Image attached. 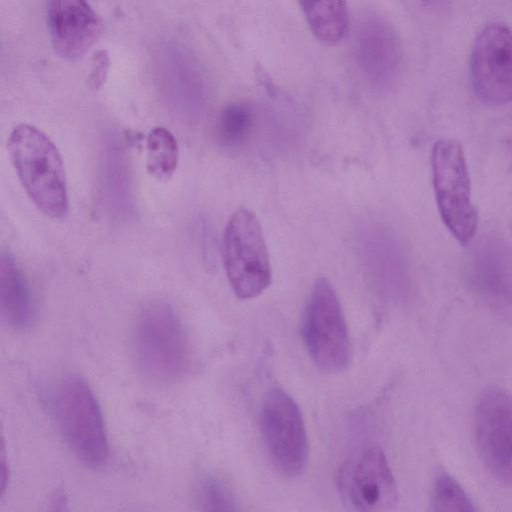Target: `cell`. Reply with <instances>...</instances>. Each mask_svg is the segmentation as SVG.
Segmentation results:
<instances>
[{
  "label": "cell",
  "mask_w": 512,
  "mask_h": 512,
  "mask_svg": "<svg viewBox=\"0 0 512 512\" xmlns=\"http://www.w3.org/2000/svg\"><path fill=\"white\" fill-rule=\"evenodd\" d=\"M7 149L21 185L36 208L50 218L69 209L67 179L61 155L51 139L35 126L19 124Z\"/></svg>",
  "instance_id": "1"
},
{
  "label": "cell",
  "mask_w": 512,
  "mask_h": 512,
  "mask_svg": "<svg viewBox=\"0 0 512 512\" xmlns=\"http://www.w3.org/2000/svg\"><path fill=\"white\" fill-rule=\"evenodd\" d=\"M51 409L73 454L90 467L105 463L108 443L104 422L87 382L77 375L62 378L52 390Z\"/></svg>",
  "instance_id": "2"
},
{
  "label": "cell",
  "mask_w": 512,
  "mask_h": 512,
  "mask_svg": "<svg viewBox=\"0 0 512 512\" xmlns=\"http://www.w3.org/2000/svg\"><path fill=\"white\" fill-rule=\"evenodd\" d=\"M135 350L144 374L168 383L182 378L191 361L184 327L167 304L153 302L140 312L135 329Z\"/></svg>",
  "instance_id": "3"
},
{
  "label": "cell",
  "mask_w": 512,
  "mask_h": 512,
  "mask_svg": "<svg viewBox=\"0 0 512 512\" xmlns=\"http://www.w3.org/2000/svg\"><path fill=\"white\" fill-rule=\"evenodd\" d=\"M222 258L235 295L243 300L261 295L271 284L268 248L260 221L246 208L236 209L223 232Z\"/></svg>",
  "instance_id": "4"
},
{
  "label": "cell",
  "mask_w": 512,
  "mask_h": 512,
  "mask_svg": "<svg viewBox=\"0 0 512 512\" xmlns=\"http://www.w3.org/2000/svg\"><path fill=\"white\" fill-rule=\"evenodd\" d=\"M432 182L440 217L462 245L473 240L478 225L471 198V181L461 144L450 138L437 140L432 149Z\"/></svg>",
  "instance_id": "5"
},
{
  "label": "cell",
  "mask_w": 512,
  "mask_h": 512,
  "mask_svg": "<svg viewBox=\"0 0 512 512\" xmlns=\"http://www.w3.org/2000/svg\"><path fill=\"white\" fill-rule=\"evenodd\" d=\"M303 339L315 365L328 373L344 370L351 359V342L338 295L326 278L310 292L303 320Z\"/></svg>",
  "instance_id": "6"
},
{
  "label": "cell",
  "mask_w": 512,
  "mask_h": 512,
  "mask_svg": "<svg viewBox=\"0 0 512 512\" xmlns=\"http://www.w3.org/2000/svg\"><path fill=\"white\" fill-rule=\"evenodd\" d=\"M260 426L275 467L288 477L300 475L307 464V433L295 400L280 388L270 389L262 402Z\"/></svg>",
  "instance_id": "7"
},
{
  "label": "cell",
  "mask_w": 512,
  "mask_h": 512,
  "mask_svg": "<svg viewBox=\"0 0 512 512\" xmlns=\"http://www.w3.org/2000/svg\"><path fill=\"white\" fill-rule=\"evenodd\" d=\"M471 83L490 106L512 101V31L501 23L486 25L477 35L470 59Z\"/></svg>",
  "instance_id": "8"
},
{
  "label": "cell",
  "mask_w": 512,
  "mask_h": 512,
  "mask_svg": "<svg viewBox=\"0 0 512 512\" xmlns=\"http://www.w3.org/2000/svg\"><path fill=\"white\" fill-rule=\"evenodd\" d=\"M474 436L490 473L512 485V399L508 393L499 388L482 393L474 411Z\"/></svg>",
  "instance_id": "9"
},
{
  "label": "cell",
  "mask_w": 512,
  "mask_h": 512,
  "mask_svg": "<svg viewBox=\"0 0 512 512\" xmlns=\"http://www.w3.org/2000/svg\"><path fill=\"white\" fill-rule=\"evenodd\" d=\"M343 494L357 511H384L397 499V487L388 461L378 447L361 453L343 474Z\"/></svg>",
  "instance_id": "10"
},
{
  "label": "cell",
  "mask_w": 512,
  "mask_h": 512,
  "mask_svg": "<svg viewBox=\"0 0 512 512\" xmlns=\"http://www.w3.org/2000/svg\"><path fill=\"white\" fill-rule=\"evenodd\" d=\"M52 45L63 59L82 58L95 44L102 22L86 0H45Z\"/></svg>",
  "instance_id": "11"
},
{
  "label": "cell",
  "mask_w": 512,
  "mask_h": 512,
  "mask_svg": "<svg viewBox=\"0 0 512 512\" xmlns=\"http://www.w3.org/2000/svg\"><path fill=\"white\" fill-rule=\"evenodd\" d=\"M355 51L362 71L377 83L389 80L401 62V44L395 30L378 18L360 25Z\"/></svg>",
  "instance_id": "12"
},
{
  "label": "cell",
  "mask_w": 512,
  "mask_h": 512,
  "mask_svg": "<svg viewBox=\"0 0 512 512\" xmlns=\"http://www.w3.org/2000/svg\"><path fill=\"white\" fill-rule=\"evenodd\" d=\"M500 245L484 248L475 267L474 285L499 312L512 316V258Z\"/></svg>",
  "instance_id": "13"
},
{
  "label": "cell",
  "mask_w": 512,
  "mask_h": 512,
  "mask_svg": "<svg viewBox=\"0 0 512 512\" xmlns=\"http://www.w3.org/2000/svg\"><path fill=\"white\" fill-rule=\"evenodd\" d=\"M365 258L373 278L384 289L397 293L404 283L402 260L392 238L384 230L375 229L366 237Z\"/></svg>",
  "instance_id": "14"
},
{
  "label": "cell",
  "mask_w": 512,
  "mask_h": 512,
  "mask_svg": "<svg viewBox=\"0 0 512 512\" xmlns=\"http://www.w3.org/2000/svg\"><path fill=\"white\" fill-rule=\"evenodd\" d=\"M0 307L5 320L16 328L27 326L32 316L28 286L10 253L0 256Z\"/></svg>",
  "instance_id": "15"
},
{
  "label": "cell",
  "mask_w": 512,
  "mask_h": 512,
  "mask_svg": "<svg viewBox=\"0 0 512 512\" xmlns=\"http://www.w3.org/2000/svg\"><path fill=\"white\" fill-rule=\"evenodd\" d=\"M313 35L322 43L334 45L345 36L349 15L345 0H299Z\"/></svg>",
  "instance_id": "16"
},
{
  "label": "cell",
  "mask_w": 512,
  "mask_h": 512,
  "mask_svg": "<svg viewBox=\"0 0 512 512\" xmlns=\"http://www.w3.org/2000/svg\"><path fill=\"white\" fill-rule=\"evenodd\" d=\"M179 161L177 139L165 127L153 128L146 139V169L159 181L171 179Z\"/></svg>",
  "instance_id": "17"
},
{
  "label": "cell",
  "mask_w": 512,
  "mask_h": 512,
  "mask_svg": "<svg viewBox=\"0 0 512 512\" xmlns=\"http://www.w3.org/2000/svg\"><path fill=\"white\" fill-rule=\"evenodd\" d=\"M254 124L255 116L248 104L231 103L222 110L216 122V141L227 149L239 148L249 140Z\"/></svg>",
  "instance_id": "18"
},
{
  "label": "cell",
  "mask_w": 512,
  "mask_h": 512,
  "mask_svg": "<svg viewBox=\"0 0 512 512\" xmlns=\"http://www.w3.org/2000/svg\"><path fill=\"white\" fill-rule=\"evenodd\" d=\"M432 506L438 512H471L474 505L459 483L449 474H439L432 491Z\"/></svg>",
  "instance_id": "19"
},
{
  "label": "cell",
  "mask_w": 512,
  "mask_h": 512,
  "mask_svg": "<svg viewBox=\"0 0 512 512\" xmlns=\"http://www.w3.org/2000/svg\"><path fill=\"white\" fill-rule=\"evenodd\" d=\"M196 498L203 510H236L235 499L230 488L223 480L215 476H207L199 483Z\"/></svg>",
  "instance_id": "20"
},
{
  "label": "cell",
  "mask_w": 512,
  "mask_h": 512,
  "mask_svg": "<svg viewBox=\"0 0 512 512\" xmlns=\"http://www.w3.org/2000/svg\"><path fill=\"white\" fill-rule=\"evenodd\" d=\"M110 68V58L105 50L97 51L92 60L88 85L92 90H98L104 84Z\"/></svg>",
  "instance_id": "21"
}]
</instances>
